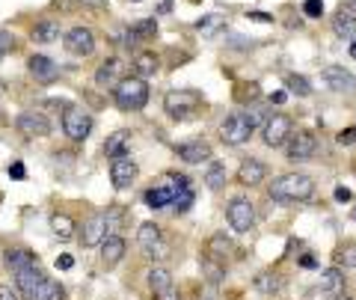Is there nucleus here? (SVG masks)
Masks as SVG:
<instances>
[{"label":"nucleus","mask_w":356,"mask_h":300,"mask_svg":"<svg viewBox=\"0 0 356 300\" xmlns=\"http://www.w3.org/2000/svg\"><path fill=\"white\" fill-rule=\"evenodd\" d=\"M81 3H86V6H104L107 0H81Z\"/></svg>","instance_id":"49"},{"label":"nucleus","mask_w":356,"mask_h":300,"mask_svg":"<svg viewBox=\"0 0 356 300\" xmlns=\"http://www.w3.org/2000/svg\"><path fill=\"white\" fill-rule=\"evenodd\" d=\"M36 300H65V288H63V283L48 280V276H44V283L39 285V292H36Z\"/></svg>","instance_id":"32"},{"label":"nucleus","mask_w":356,"mask_h":300,"mask_svg":"<svg viewBox=\"0 0 356 300\" xmlns=\"http://www.w3.org/2000/svg\"><path fill=\"white\" fill-rule=\"evenodd\" d=\"M13 48H15V39H13V36H9V33H6V30H0V60H3V57H6V54H9V51H13Z\"/></svg>","instance_id":"40"},{"label":"nucleus","mask_w":356,"mask_h":300,"mask_svg":"<svg viewBox=\"0 0 356 300\" xmlns=\"http://www.w3.org/2000/svg\"><path fill=\"white\" fill-rule=\"evenodd\" d=\"M30 74L36 77V84H54L60 77V65L54 63L51 57H42V54H36V57H30L27 63Z\"/></svg>","instance_id":"17"},{"label":"nucleus","mask_w":356,"mask_h":300,"mask_svg":"<svg viewBox=\"0 0 356 300\" xmlns=\"http://www.w3.org/2000/svg\"><path fill=\"white\" fill-rule=\"evenodd\" d=\"M255 292L259 294H276V292H282V280L276 274H259L255 276Z\"/></svg>","instance_id":"33"},{"label":"nucleus","mask_w":356,"mask_h":300,"mask_svg":"<svg viewBox=\"0 0 356 300\" xmlns=\"http://www.w3.org/2000/svg\"><path fill=\"white\" fill-rule=\"evenodd\" d=\"M303 13H306L309 18H321V15H324V0H306V3H303Z\"/></svg>","instance_id":"39"},{"label":"nucleus","mask_w":356,"mask_h":300,"mask_svg":"<svg viewBox=\"0 0 356 300\" xmlns=\"http://www.w3.org/2000/svg\"><path fill=\"white\" fill-rule=\"evenodd\" d=\"M348 9H350L353 15H356V0H348Z\"/></svg>","instance_id":"50"},{"label":"nucleus","mask_w":356,"mask_h":300,"mask_svg":"<svg viewBox=\"0 0 356 300\" xmlns=\"http://www.w3.org/2000/svg\"><path fill=\"white\" fill-rule=\"evenodd\" d=\"M252 125L247 113H241V110H235V113H229L226 122L220 125V140L226 143V146H243V143H250L252 137Z\"/></svg>","instance_id":"3"},{"label":"nucleus","mask_w":356,"mask_h":300,"mask_svg":"<svg viewBox=\"0 0 356 300\" xmlns=\"http://www.w3.org/2000/svg\"><path fill=\"white\" fill-rule=\"evenodd\" d=\"M51 229H54V235H57L60 241H72L77 235V226H74V220L69 214H51Z\"/></svg>","instance_id":"28"},{"label":"nucleus","mask_w":356,"mask_h":300,"mask_svg":"<svg viewBox=\"0 0 356 300\" xmlns=\"http://www.w3.org/2000/svg\"><path fill=\"white\" fill-rule=\"evenodd\" d=\"M72 265H74V255H69V253H63L60 259H57V268H60V271H69Z\"/></svg>","instance_id":"45"},{"label":"nucleus","mask_w":356,"mask_h":300,"mask_svg":"<svg viewBox=\"0 0 356 300\" xmlns=\"http://www.w3.org/2000/svg\"><path fill=\"white\" fill-rule=\"evenodd\" d=\"M297 265H300V268H306V271H312V268H318V262H315V255H300V259H297Z\"/></svg>","instance_id":"44"},{"label":"nucleus","mask_w":356,"mask_h":300,"mask_svg":"<svg viewBox=\"0 0 356 300\" xmlns=\"http://www.w3.org/2000/svg\"><path fill=\"white\" fill-rule=\"evenodd\" d=\"M0 300H21L13 283H0Z\"/></svg>","instance_id":"42"},{"label":"nucleus","mask_w":356,"mask_h":300,"mask_svg":"<svg viewBox=\"0 0 356 300\" xmlns=\"http://www.w3.org/2000/svg\"><path fill=\"white\" fill-rule=\"evenodd\" d=\"M175 155H178V158H181L184 164L199 166V164L211 161V146H208L205 140H187V143H181V146H175Z\"/></svg>","instance_id":"16"},{"label":"nucleus","mask_w":356,"mask_h":300,"mask_svg":"<svg viewBox=\"0 0 356 300\" xmlns=\"http://www.w3.org/2000/svg\"><path fill=\"white\" fill-rule=\"evenodd\" d=\"M332 196H336V203H350V191H348V187H336V194H332Z\"/></svg>","instance_id":"47"},{"label":"nucleus","mask_w":356,"mask_h":300,"mask_svg":"<svg viewBox=\"0 0 356 300\" xmlns=\"http://www.w3.org/2000/svg\"><path fill=\"white\" fill-rule=\"evenodd\" d=\"M110 235L107 232V217H104V211H98V214L92 217H86L83 220V226H81V247H102V241Z\"/></svg>","instance_id":"10"},{"label":"nucleus","mask_w":356,"mask_h":300,"mask_svg":"<svg viewBox=\"0 0 356 300\" xmlns=\"http://www.w3.org/2000/svg\"><path fill=\"white\" fill-rule=\"evenodd\" d=\"M264 179H267V166H264V161H259V158L241 161V166H238V182H241L243 187H255V184H261Z\"/></svg>","instance_id":"19"},{"label":"nucleus","mask_w":356,"mask_h":300,"mask_svg":"<svg viewBox=\"0 0 356 300\" xmlns=\"http://www.w3.org/2000/svg\"><path fill=\"white\" fill-rule=\"evenodd\" d=\"M339 143H341V146H353V143H356V128L341 131V134H339Z\"/></svg>","instance_id":"43"},{"label":"nucleus","mask_w":356,"mask_h":300,"mask_svg":"<svg viewBox=\"0 0 356 300\" xmlns=\"http://www.w3.org/2000/svg\"><path fill=\"white\" fill-rule=\"evenodd\" d=\"M285 86L288 90L285 93H297L300 98H306V95H312V84L306 81L303 74H285Z\"/></svg>","instance_id":"35"},{"label":"nucleus","mask_w":356,"mask_h":300,"mask_svg":"<svg viewBox=\"0 0 356 300\" xmlns=\"http://www.w3.org/2000/svg\"><path fill=\"white\" fill-rule=\"evenodd\" d=\"M3 265L13 274H18V271H24V268H30V265H36V253L33 250H27V247H9L6 253H3Z\"/></svg>","instance_id":"23"},{"label":"nucleus","mask_w":356,"mask_h":300,"mask_svg":"<svg viewBox=\"0 0 356 300\" xmlns=\"http://www.w3.org/2000/svg\"><path fill=\"white\" fill-rule=\"evenodd\" d=\"M315 149H318V140H315L312 131H297V134H291L288 143H285L288 161H306V158L315 155Z\"/></svg>","instance_id":"12"},{"label":"nucleus","mask_w":356,"mask_h":300,"mask_svg":"<svg viewBox=\"0 0 356 300\" xmlns=\"http://www.w3.org/2000/svg\"><path fill=\"white\" fill-rule=\"evenodd\" d=\"M122 259H125V238H122V235H107L102 241V262H104V268H116Z\"/></svg>","instance_id":"20"},{"label":"nucleus","mask_w":356,"mask_h":300,"mask_svg":"<svg viewBox=\"0 0 356 300\" xmlns=\"http://www.w3.org/2000/svg\"><path fill=\"white\" fill-rule=\"evenodd\" d=\"M344 300H353V297H344Z\"/></svg>","instance_id":"53"},{"label":"nucleus","mask_w":356,"mask_h":300,"mask_svg":"<svg viewBox=\"0 0 356 300\" xmlns=\"http://www.w3.org/2000/svg\"><path fill=\"white\" fill-rule=\"evenodd\" d=\"M128 33H131L134 42H143V39H152L154 33H158V24H154L152 18H143V21H137V24H131Z\"/></svg>","instance_id":"34"},{"label":"nucleus","mask_w":356,"mask_h":300,"mask_svg":"<svg viewBox=\"0 0 356 300\" xmlns=\"http://www.w3.org/2000/svg\"><path fill=\"white\" fill-rule=\"evenodd\" d=\"M175 191H178V187H175L172 182H166V184H154V187H149V191H146V205H149V208H154V211H161V208H166V205L172 203Z\"/></svg>","instance_id":"24"},{"label":"nucleus","mask_w":356,"mask_h":300,"mask_svg":"<svg viewBox=\"0 0 356 300\" xmlns=\"http://www.w3.org/2000/svg\"><path fill=\"white\" fill-rule=\"evenodd\" d=\"M336 262L344 265V268H356V244H344L336 253Z\"/></svg>","instance_id":"37"},{"label":"nucleus","mask_w":356,"mask_h":300,"mask_svg":"<svg viewBox=\"0 0 356 300\" xmlns=\"http://www.w3.org/2000/svg\"><path fill=\"white\" fill-rule=\"evenodd\" d=\"M193 199H196L193 187H178V191H175V196H172V203H170L172 214H187V211L193 208Z\"/></svg>","instance_id":"31"},{"label":"nucleus","mask_w":356,"mask_h":300,"mask_svg":"<svg viewBox=\"0 0 356 300\" xmlns=\"http://www.w3.org/2000/svg\"><path fill=\"white\" fill-rule=\"evenodd\" d=\"M15 128H18V134L27 137V140L48 137V134H51V119L44 116L42 110H24V113H18Z\"/></svg>","instance_id":"8"},{"label":"nucleus","mask_w":356,"mask_h":300,"mask_svg":"<svg viewBox=\"0 0 356 300\" xmlns=\"http://www.w3.org/2000/svg\"><path fill=\"white\" fill-rule=\"evenodd\" d=\"M9 179H15V182H21V179H27V170H24V164H21V161H13V164H9Z\"/></svg>","instance_id":"41"},{"label":"nucleus","mask_w":356,"mask_h":300,"mask_svg":"<svg viewBox=\"0 0 356 300\" xmlns=\"http://www.w3.org/2000/svg\"><path fill=\"white\" fill-rule=\"evenodd\" d=\"M146 283H149V292L154 294V300H158V297H166V294H172V288H175L172 274L166 271V268H152L149 276H146Z\"/></svg>","instance_id":"21"},{"label":"nucleus","mask_w":356,"mask_h":300,"mask_svg":"<svg viewBox=\"0 0 356 300\" xmlns=\"http://www.w3.org/2000/svg\"><path fill=\"white\" fill-rule=\"evenodd\" d=\"M324 84L332 93H348V95L356 93V77L348 69H339V65H330V69L324 72Z\"/></svg>","instance_id":"18"},{"label":"nucleus","mask_w":356,"mask_h":300,"mask_svg":"<svg viewBox=\"0 0 356 300\" xmlns=\"http://www.w3.org/2000/svg\"><path fill=\"white\" fill-rule=\"evenodd\" d=\"M226 220L235 232H250L255 226V205L250 203L247 196H235L226 205Z\"/></svg>","instance_id":"6"},{"label":"nucleus","mask_w":356,"mask_h":300,"mask_svg":"<svg viewBox=\"0 0 356 300\" xmlns=\"http://www.w3.org/2000/svg\"><path fill=\"white\" fill-rule=\"evenodd\" d=\"M285 102H288V93H285V90L270 93V104H285Z\"/></svg>","instance_id":"48"},{"label":"nucleus","mask_w":356,"mask_h":300,"mask_svg":"<svg viewBox=\"0 0 356 300\" xmlns=\"http://www.w3.org/2000/svg\"><path fill=\"white\" fill-rule=\"evenodd\" d=\"M332 33H336L339 39H356V15L350 9H339V13L332 15Z\"/></svg>","instance_id":"25"},{"label":"nucleus","mask_w":356,"mask_h":300,"mask_svg":"<svg viewBox=\"0 0 356 300\" xmlns=\"http://www.w3.org/2000/svg\"><path fill=\"white\" fill-rule=\"evenodd\" d=\"M222 27V18L220 15H208V18H199V24H196V30L202 33V36H214V33Z\"/></svg>","instance_id":"36"},{"label":"nucleus","mask_w":356,"mask_h":300,"mask_svg":"<svg viewBox=\"0 0 356 300\" xmlns=\"http://www.w3.org/2000/svg\"><path fill=\"white\" fill-rule=\"evenodd\" d=\"M137 244L143 247V253L149 255V259L154 262V259H163L166 255V244H163V232H161V226L158 223H143L140 226V232H137Z\"/></svg>","instance_id":"9"},{"label":"nucleus","mask_w":356,"mask_h":300,"mask_svg":"<svg viewBox=\"0 0 356 300\" xmlns=\"http://www.w3.org/2000/svg\"><path fill=\"white\" fill-rule=\"evenodd\" d=\"M63 131L72 143H83L89 137V131H92V116H89V110L72 104L63 116Z\"/></svg>","instance_id":"4"},{"label":"nucleus","mask_w":356,"mask_h":300,"mask_svg":"<svg viewBox=\"0 0 356 300\" xmlns=\"http://www.w3.org/2000/svg\"><path fill=\"white\" fill-rule=\"evenodd\" d=\"M158 300H181V297H175V294H166V297H158Z\"/></svg>","instance_id":"52"},{"label":"nucleus","mask_w":356,"mask_h":300,"mask_svg":"<svg viewBox=\"0 0 356 300\" xmlns=\"http://www.w3.org/2000/svg\"><path fill=\"white\" fill-rule=\"evenodd\" d=\"M350 57L356 60V39H353V45H350Z\"/></svg>","instance_id":"51"},{"label":"nucleus","mask_w":356,"mask_h":300,"mask_svg":"<svg viewBox=\"0 0 356 300\" xmlns=\"http://www.w3.org/2000/svg\"><path fill=\"white\" fill-rule=\"evenodd\" d=\"M57 39H60V21L44 18L33 27V42H39V45H48V42H57Z\"/></svg>","instance_id":"27"},{"label":"nucleus","mask_w":356,"mask_h":300,"mask_svg":"<svg viewBox=\"0 0 356 300\" xmlns=\"http://www.w3.org/2000/svg\"><path fill=\"white\" fill-rule=\"evenodd\" d=\"M250 21H259V24H270L273 15H267V13H247Z\"/></svg>","instance_id":"46"},{"label":"nucleus","mask_w":356,"mask_h":300,"mask_svg":"<svg viewBox=\"0 0 356 300\" xmlns=\"http://www.w3.org/2000/svg\"><path fill=\"white\" fill-rule=\"evenodd\" d=\"M134 69H137V74L146 81V77H152V74H158V69H161V60L154 57L152 51H143V54H137L134 57Z\"/></svg>","instance_id":"29"},{"label":"nucleus","mask_w":356,"mask_h":300,"mask_svg":"<svg viewBox=\"0 0 356 300\" xmlns=\"http://www.w3.org/2000/svg\"><path fill=\"white\" fill-rule=\"evenodd\" d=\"M267 194L276 203H309L315 196V179L306 173H285L280 179H273Z\"/></svg>","instance_id":"1"},{"label":"nucleus","mask_w":356,"mask_h":300,"mask_svg":"<svg viewBox=\"0 0 356 300\" xmlns=\"http://www.w3.org/2000/svg\"><path fill=\"white\" fill-rule=\"evenodd\" d=\"M229 247H232V244H229L226 235H214V238H211V244H208V250H211V253H220V259H226Z\"/></svg>","instance_id":"38"},{"label":"nucleus","mask_w":356,"mask_h":300,"mask_svg":"<svg viewBox=\"0 0 356 300\" xmlns=\"http://www.w3.org/2000/svg\"><path fill=\"white\" fill-rule=\"evenodd\" d=\"M291 119H288L285 113H270L267 116V122L261 125V134H264V146H270V149H280L288 143V137H291Z\"/></svg>","instance_id":"7"},{"label":"nucleus","mask_w":356,"mask_h":300,"mask_svg":"<svg viewBox=\"0 0 356 300\" xmlns=\"http://www.w3.org/2000/svg\"><path fill=\"white\" fill-rule=\"evenodd\" d=\"M226 182H229V173H226V164H220V161H214L205 170V184L211 187V191H220V187H226Z\"/></svg>","instance_id":"30"},{"label":"nucleus","mask_w":356,"mask_h":300,"mask_svg":"<svg viewBox=\"0 0 356 300\" xmlns=\"http://www.w3.org/2000/svg\"><path fill=\"white\" fill-rule=\"evenodd\" d=\"M65 48L77 54V57H89L95 51V33L89 27H72L65 33Z\"/></svg>","instance_id":"14"},{"label":"nucleus","mask_w":356,"mask_h":300,"mask_svg":"<svg viewBox=\"0 0 356 300\" xmlns=\"http://www.w3.org/2000/svg\"><path fill=\"white\" fill-rule=\"evenodd\" d=\"M353 217H356V211H353Z\"/></svg>","instance_id":"54"},{"label":"nucleus","mask_w":356,"mask_h":300,"mask_svg":"<svg viewBox=\"0 0 356 300\" xmlns=\"http://www.w3.org/2000/svg\"><path fill=\"white\" fill-rule=\"evenodd\" d=\"M318 292L321 294H327V297H336L344 292V271L339 268H327V271H321V280H318Z\"/></svg>","instance_id":"22"},{"label":"nucleus","mask_w":356,"mask_h":300,"mask_svg":"<svg viewBox=\"0 0 356 300\" xmlns=\"http://www.w3.org/2000/svg\"><path fill=\"white\" fill-rule=\"evenodd\" d=\"M15 276V292H18V297H24V300H36V292H39V285L44 283V274H42V268L39 265H30V268H24V271H18V274H13Z\"/></svg>","instance_id":"11"},{"label":"nucleus","mask_w":356,"mask_h":300,"mask_svg":"<svg viewBox=\"0 0 356 300\" xmlns=\"http://www.w3.org/2000/svg\"><path fill=\"white\" fill-rule=\"evenodd\" d=\"M128 143H131V131H113L107 140H104V155L107 158H122L128 152Z\"/></svg>","instance_id":"26"},{"label":"nucleus","mask_w":356,"mask_h":300,"mask_svg":"<svg viewBox=\"0 0 356 300\" xmlns=\"http://www.w3.org/2000/svg\"><path fill=\"white\" fill-rule=\"evenodd\" d=\"M199 107V95L196 93H187V90H172L163 95V110L170 113L172 119H191Z\"/></svg>","instance_id":"5"},{"label":"nucleus","mask_w":356,"mask_h":300,"mask_svg":"<svg viewBox=\"0 0 356 300\" xmlns=\"http://www.w3.org/2000/svg\"><path fill=\"white\" fill-rule=\"evenodd\" d=\"M122 72H125L122 60H119V57H107V60L95 69V84L102 86V90H116L119 81H122Z\"/></svg>","instance_id":"15"},{"label":"nucleus","mask_w":356,"mask_h":300,"mask_svg":"<svg viewBox=\"0 0 356 300\" xmlns=\"http://www.w3.org/2000/svg\"><path fill=\"white\" fill-rule=\"evenodd\" d=\"M113 102L119 110L125 113H134V110H143L149 104V84L143 77L131 74V77H122L119 86L113 90Z\"/></svg>","instance_id":"2"},{"label":"nucleus","mask_w":356,"mask_h":300,"mask_svg":"<svg viewBox=\"0 0 356 300\" xmlns=\"http://www.w3.org/2000/svg\"><path fill=\"white\" fill-rule=\"evenodd\" d=\"M137 173H140V166L134 164V158H128V155L113 158V164H110V182H113L116 191H128L134 179H137Z\"/></svg>","instance_id":"13"}]
</instances>
